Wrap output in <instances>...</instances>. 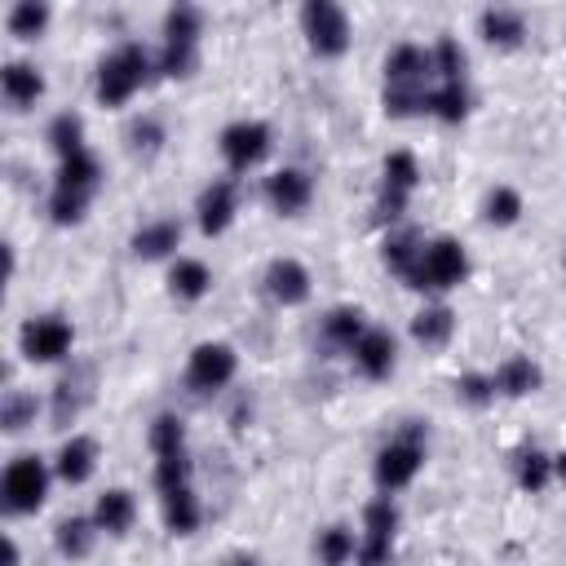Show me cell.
<instances>
[{
    "label": "cell",
    "instance_id": "1",
    "mask_svg": "<svg viewBox=\"0 0 566 566\" xmlns=\"http://www.w3.org/2000/svg\"><path fill=\"white\" fill-rule=\"evenodd\" d=\"M97 186H102V164L88 150L62 159L57 181H53V195H49V217L57 226H75L84 217V208H88V199H93Z\"/></svg>",
    "mask_w": 566,
    "mask_h": 566
},
{
    "label": "cell",
    "instance_id": "2",
    "mask_svg": "<svg viewBox=\"0 0 566 566\" xmlns=\"http://www.w3.org/2000/svg\"><path fill=\"white\" fill-rule=\"evenodd\" d=\"M146 75H150V53L137 40L111 49L97 66V102L102 106H124L146 84Z\"/></svg>",
    "mask_w": 566,
    "mask_h": 566
},
{
    "label": "cell",
    "instance_id": "3",
    "mask_svg": "<svg viewBox=\"0 0 566 566\" xmlns=\"http://www.w3.org/2000/svg\"><path fill=\"white\" fill-rule=\"evenodd\" d=\"M464 274H469L464 248L455 239H433V243L420 248V261H416V270H411L407 283L420 287V292H447V287L464 283Z\"/></svg>",
    "mask_w": 566,
    "mask_h": 566
},
{
    "label": "cell",
    "instance_id": "4",
    "mask_svg": "<svg viewBox=\"0 0 566 566\" xmlns=\"http://www.w3.org/2000/svg\"><path fill=\"white\" fill-rule=\"evenodd\" d=\"M49 495V469L40 455H18L9 460L4 478H0V500L9 513H35Z\"/></svg>",
    "mask_w": 566,
    "mask_h": 566
},
{
    "label": "cell",
    "instance_id": "5",
    "mask_svg": "<svg viewBox=\"0 0 566 566\" xmlns=\"http://www.w3.org/2000/svg\"><path fill=\"white\" fill-rule=\"evenodd\" d=\"M301 31L318 57H340L349 49V18L332 0H310L301 9Z\"/></svg>",
    "mask_w": 566,
    "mask_h": 566
},
{
    "label": "cell",
    "instance_id": "6",
    "mask_svg": "<svg viewBox=\"0 0 566 566\" xmlns=\"http://www.w3.org/2000/svg\"><path fill=\"white\" fill-rule=\"evenodd\" d=\"M420 464H424V442H420L416 429H407L402 438H394L389 447H380L371 473H376V486L380 491H402L420 473Z\"/></svg>",
    "mask_w": 566,
    "mask_h": 566
},
{
    "label": "cell",
    "instance_id": "7",
    "mask_svg": "<svg viewBox=\"0 0 566 566\" xmlns=\"http://www.w3.org/2000/svg\"><path fill=\"white\" fill-rule=\"evenodd\" d=\"M18 340H22V354L31 363H57V358L71 354L75 332H71V323L62 314H40V318H27L22 323V336Z\"/></svg>",
    "mask_w": 566,
    "mask_h": 566
},
{
    "label": "cell",
    "instance_id": "8",
    "mask_svg": "<svg viewBox=\"0 0 566 566\" xmlns=\"http://www.w3.org/2000/svg\"><path fill=\"white\" fill-rule=\"evenodd\" d=\"M420 186V164H416V155L411 150H394L389 159H385V177H380V199H376V217L380 221H394V217H402V208H407V195Z\"/></svg>",
    "mask_w": 566,
    "mask_h": 566
},
{
    "label": "cell",
    "instance_id": "9",
    "mask_svg": "<svg viewBox=\"0 0 566 566\" xmlns=\"http://www.w3.org/2000/svg\"><path fill=\"white\" fill-rule=\"evenodd\" d=\"M394 531H398V509L389 495L371 500L363 509V544H358V562L363 566H385L394 553Z\"/></svg>",
    "mask_w": 566,
    "mask_h": 566
},
{
    "label": "cell",
    "instance_id": "10",
    "mask_svg": "<svg viewBox=\"0 0 566 566\" xmlns=\"http://www.w3.org/2000/svg\"><path fill=\"white\" fill-rule=\"evenodd\" d=\"M234 371H239V354L226 345V340H203V345H195L190 349V363H186V380L195 385V389H226L230 380H234Z\"/></svg>",
    "mask_w": 566,
    "mask_h": 566
},
{
    "label": "cell",
    "instance_id": "11",
    "mask_svg": "<svg viewBox=\"0 0 566 566\" xmlns=\"http://www.w3.org/2000/svg\"><path fill=\"white\" fill-rule=\"evenodd\" d=\"M270 150V128L261 119H234L230 128H221V159L234 172H248L252 164H261Z\"/></svg>",
    "mask_w": 566,
    "mask_h": 566
},
{
    "label": "cell",
    "instance_id": "12",
    "mask_svg": "<svg viewBox=\"0 0 566 566\" xmlns=\"http://www.w3.org/2000/svg\"><path fill=\"white\" fill-rule=\"evenodd\" d=\"M265 199H270V208H274V212L296 217V212H305V208H310L314 186H310V177H305L301 168H279V172H270V177H265Z\"/></svg>",
    "mask_w": 566,
    "mask_h": 566
},
{
    "label": "cell",
    "instance_id": "13",
    "mask_svg": "<svg viewBox=\"0 0 566 566\" xmlns=\"http://www.w3.org/2000/svg\"><path fill=\"white\" fill-rule=\"evenodd\" d=\"M195 212H199V230H203V234H221V230L234 221V212H239V186H234L230 177L203 186Z\"/></svg>",
    "mask_w": 566,
    "mask_h": 566
},
{
    "label": "cell",
    "instance_id": "14",
    "mask_svg": "<svg viewBox=\"0 0 566 566\" xmlns=\"http://www.w3.org/2000/svg\"><path fill=\"white\" fill-rule=\"evenodd\" d=\"M265 292H270L279 305H301V301H310V270H305L301 261H292V256L270 261V270H265Z\"/></svg>",
    "mask_w": 566,
    "mask_h": 566
},
{
    "label": "cell",
    "instance_id": "15",
    "mask_svg": "<svg viewBox=\"0 0 566 566\" xmlns=\"http://www.w3.org/2000/svg\"><path fill=\"white\" fill-rule=\"evenodd\" d=\"M354 363L367 380H385L394 371V336L385 327H367L358 340H354Z\"/></svg>",
    "mask_w": 566,
    "mask_h": 566
},
{
    "label": "cell",
    "instance_id": "16",
    "mask_svg": "<svg viewBox=\"0 0 566 566\" xmlns=\"http://www.w3.org/2000/svg\"><path fill=\"white\" fill-rule=\"evenodd\" d=\"M0 88H4V102H9L13 111H27V106H35V97L44 93V75H40L31 62H4Z\"/></svg>",
    "mask_w": 566,
    "mask_h": 566
},
{
    "label": "cell",
    "instance_id": "17",
    "mask_svg": "<svg viewBox=\"0 0 566 566\" xmlns=\"http://www.w3.org/2000/svg\"><path fill=\"white\" fill-rule=\"evenodd\" d=\"M93 469H97V442L84 438V433L66 438L62 451H57V478L71 482V486H80V482L93 478Z\"/></svg>",
    "mask_w": 566,
    "mask_h": 566
},
{
    "label": "cell",
    "instance_id": "18",
    "mask_svg": "<svg viewBox=\"0 0 566 566\" xmlns=\"http://www.w3.org/2000/svg\"><path fill=\"white\" fill-rule=\"evenodd\" d=\"M133 517H137V500H133V491L111 486V491L97 495V509H93L97 531H106V535H124V531L133 526Z\"/></svg>",
    "mask_w": 566,
    "mask_h": 566
},
{
    "label": "cell",
    "instance_id": "19",
    "mask_svg": "<svg viewBox=\"0 0 566 566\" xmlns=\"http://www.w3.org/2000/svg\"><path fill=\"white\" fill-rule=\"evenodd\" d=\"M478 27H482V40H486V44H495V49H517V44H522V35H526V18H522L517 9H504V4L482 9Z\"/></svg>",
    "mask_w": 566,
    "mask_h": 566
},
{
    "label": "cell",
    "instance_id": "20",
    "mask_svg": "<svg viewBox=\"0 0 566 566\" xmlns=\"http://www.w3.org/2000/svg\"><path fill=\"white\" fill-rule=\"evenodd\" d=\"M177 243H181V221H172V217L146 221V226L133 234V252H137L142 261H159V256H168Z\"/></svg>",
    "mask_w": 566,
    "mask_h": 566
},
{
    "label": "cell",
    "instance_id": "21",
    "mask_svg": "<svg viewBox=\"0 0 566 566\" xmlns=\"http://www.w3.org/2000/svg\"><path fill=\"white\" fill-rule=\"evenodd\" d=\"M495 394H509V398H526V394H535L539 389V367L526 358V354H513V358H504L500 367H495Z\"/></svg>",
    "mask_w": 566,
    "mask_h": 566
},
{
    "label": "cell",
    "instance_id": "22",
    "mask_svg": "<svg viewBox=\"0 0 566 566\" xmlns=\"http://www.w3.org/2000/svg\"><path fill=\"white\" fill-rule=\"evenodd\" d=\"M199 522H203V509H199V500H195L190 486L164 491V526H168L172 535H195Z\"/></svg>",
    "mask_w": 566,
    "mask_h": 566
},
{
    "label": "cell",
    "instance_id": "23",
    "mask_svg": "<svg viewBox=\"0 0 566 566\" xmlns=\"http://www.w3.org/2000/svg\"><path fill=\"white\" fill-rule=\"evenodd\" d=\"M455 332V314L447 305H424L416 318H411V336L424 345V349H442Z\"/></svg>",
    "mask_w": 566,
    "mask_h": 566
},
{
    "label": "cell",
    "instance_id": "24",
    "mask_svg": "<svg viewBox=\"0 0 566 566\" xmlns=\"http://www.w3.org/2000/svg\"><path fill=\"white\" fill-rule=\"evenodd\" d=\"M168 287H172V296H177V301H199V296L212 287V274H208V265H203V261L181 256V261L168 270Z\"/></svg>",
    "mask_w": 566,
    "mask_h": 566
},
{
    "label": "cell",
    "instance_id": "25",
    "mask_svg": "<svg viewBox=\"0 0 566 566\" xmlns=\"http://www.w3.org/2000/svg\"><path fill=\"white\" fill-rule=\"evenodd\" d=\"M203 13L195 4H172L164 18V44H199Z\"/></svg>",
    "mask_w": 566,
    "mask_h": 566
},
{
    "label": "cell",
    "instance_id": "26",
    "mask_svg": "<svg viewBox=\"0 0 566 566\" xmlns=\"http://www.w3.org/2000/svg\"><path fill=\"white\" fill-rule=\"evenodd\" d=\"M424 111L438 115V119H447V124H460V119L469 115V93H464V84H438V88H429Z\"/></svg>",
    "mask_w": 566,
    "mask_h": 566
},
{
    "label": "cell",
    "instance_id": "27",
    "mask_svg": "<svg viewBox=\"0 0 566 566\" xmlns=\"http://www.w3.org/2000/svg\"><path fill=\"white\" fill-rule=\"evenodd\" d=\"M93 535H97L93 517H66V522H57V553L62 557H88Z\"/></svg>",
    "mask_w": 566,
    "mask_h": 566
},
{
    "label": "cell",
    "instance_id": "28",
    "mask_svg": "<svg viewBox=\"0 0 566 566\" xmlns=\"http://www.w3.org/2000/svg\"><path fill=\"white\" fill-rule=\"evenodd\" d=\"M49 146H53L62 159L80 155V150H84V119H80V115H71V111L53 115V124H49Z\"/></svg>",
    "mask_w": 566,
    "mask_h": 566
},
{
    "label": "cell",
    "instance_id": "29",
    "mask_svg": "<svg viewBox=\"0 0 566 566\" xmlns=\"http://www.w3.org/2000/svg\"><path fill=\"white\" fill-rule=\"evenodd\" d=\"M9 35H18V40H35L40 31H44V22H49V4H40V0H18L13 9H9Z\"/></svg>",
    "mask_w": 566,
    "mask_h": 566
},
{
    "label": "cell",
    "instance_id": "30",
    "mask_svg": "<svg viewBox=\"0 0 566 566\" xmlns=\"http://www.w3.org/2000/svg\"><path fill=\"white\" fill-rule=\"evenodd\" d=\"M429 62H433V71L442 75V84H464V49H460V40L442 35V40L429 49Z\"/></svg>",
    "mask_w": 566,
    "mask_h": 566
},
{
    "label": "cell",
    "instance_id": "31",
    "mask_svg": "<svg viewBox=\"0 0 566 566\" xmlns=\"http://www.w3.org/2000/svg\"><path fill=\"white\" fill-rule=\"evenodd\" d=\"M363 332H367V327H363V314H358V310H349V305H340V310H332V314L323 318V336H327L332 345L354 349V340H358Z\"/></svg>",
    "mask_w": 566,
    "mask_h": 566
},
{
    "label": "cell",
    "instance_id": "32",
    "mask_svg": "<svg viewBox=\"0 0 566 566\" xmlns=\"http://www.w3.org/2000/svg\"><path fill=\"white\" fill-rule=\"evenodd\" d=\"M420 239L416 234H389L385 239V265L394 270V274H402V279H411V270H416V261H420Z\"/></svg>",
    "mask_w": 566,
    "mask_h": 566
},
{
    "label": "cell",
    "instance_id": "33",
    "mask_svg": "<svg viewBox=\"0 0 566 566\" xmlns=\"http://www.w3.org/2000/svg\"><path fill=\"white\" fill-rule=\"evenodd\" d=\"M31 420H35V394L9 389V394L0 398V424H4V433H22Z\"/></svg>",
    "mask_w": 566,
    "mask_h": 566
},
{
    "label": "cell",
    "instance_id": "34",
    "mask_svg": "<svg viewBox=\"0 0 566 566\" xmlns=\"http://www.w3.org/2000/svg\"><path fill=\"white\" fill-rule=\"evenodd\" d=\"M314 548H318V562H323V566H345V562L358 553V544H354V535H349L345 526H327Z\"/></svg>",
    "mask_w": 566,
    "mask_h": 566
},
{
    "label": "cell",
    "instance_id": "35",
    "mask_svg": "<svg viewBox=\"0 0 566 566\" xmlns=\"http://www.w3.org/2000/svg\"><path fill=\"white\" fill-rule=\"evenodd\" d=\"M548 478H553V460H548L544 451L531 447V451L517 455V486H522V491H544Z\"/></svg>",
    "mask_w": 566,
    "mask_h": 566
},
{
    "label": "cell",
    "instance_id": "36",
    "mask_svg": "<svg viewBox=\"0 0 566 566\" xmlns=\"http://www.w3.org/2000/svg\"><path fill=\"white\" fill-rule=\"evenodd\" d=\"M517 217H522V195L513 186H495L486 195V221L491 226H513Z\"/></svg>",
    "mask_w": 566,
    "mask_h": 566
},
{
    "label": "cell",
    "instance_id": "37",
    "mask_svg": "<svg viewBox=\"0 0 566 566\" xmlns=\"http://www.w3.org/2000/svg\"><path fill=\"white\" fill-rule=\"evenodd\" d=\"M150 451L168 455V451H186V429L177 416H155L150 420Z\"/></svg>",
    "mask_w": 566,
    "mask_h": 566
},
{
    "label": "cell",
    "instance_id": "38",
    "mask_svg": "<svg viewBox=\"0 0 566 566\" xmlns=\"http://www.w3.org/2000/svg\"><path fill=\"white\" fill-rule=\"evenodd\" d=\"M155 486L159 491L190 486V460H186V451H168V455L155 460Z\"/></svg>",
    "mask_w": 566,
    "mask_h": 566
},
{
    "label": "cell",
    "instance_id": "39",
    "mask_svg": "<svg viewBox=\"0 0 566 566\" xmlns=\"http://www.w3.org/2000/svg\"><path fill=\"white\" fill-rule=\"evenodd\" d=\"M195 66H199V44H164V53H159L164 75H190Z\"/></svg>",
    "mask_w": 566,
    "mask_h": 566
},
{
    "label": "cell",
    "instance_id": "40",
    "mask_svg": "<svg viewBox=\"0 0 566 566\" xmlns=\"http://www.w3.org/2000/svg\"><path fill=\"white\" fill-rule=\"evenodd\" d=\"M455 394H460V402H469V407H486V402L495 398V380H491V376L469 371V376H460V380H455Z\"/></svg>",
    "mask_w": 566,
    "mask_h": 566
},
{
    "label": "cell",
    "instance_id": "41",
    "mask_svg": "<svg viewBox=\"0 0 566 566\" xmlns=\"http://www.w3.org/2000/svg\"><path fill=\"white\" fill-rule=\"evenodd\" d=\"M128 142H133V150H137V155H155V150H159V142H164V128H159L155 119H137V124L128 128Z\"/></svg>",
    "mask_w": 566,
    "mask_h": 566
},
{
    "label": "cell",
    "instance_id": "42",
    "mask_svg": "<svg viewBox=\"0 0 566 566\" xmlns=\"http://www.w3.org/2000/svg\"><path fill=\"white\" fill-rule=\"evenodd\" d=\"M4 566H18V544H13V535H4Z\"/></svg>",
    "mask_w": 566,
    "mask_h": 566
},
{
    "label": "cell",
    "instance_id": "43",
    "mask_svg": "<svg viewBox=\"0 0 566 566\" xmlns=\"http://www.w3.org/2000/svg\"><path fill=\"white\" fill-rule=\"evenodd\" d=\"M553 473H557V478H562V482H566V451H562V455H557V460H553Z\"/></svg>",
    "mask_w": 566,
    "mask_h": 566
},
{
    "label": "cell",
    "instance_id": "44",
    "mask_svg": "<svg viewBox=\"0 0 566 566\" xmlns=\"http://www.w3.org/2000/svg\"><path fill=\"white\" fill-rule=\"evenodd\" d=\"M234 566H252V562H248V557H239V562H234Z\"/></svg>",
    "mask_w": 566,
    "mask_h": 566
}]
</instances>
